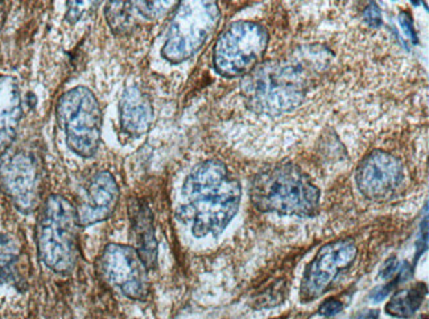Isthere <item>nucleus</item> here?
Segmentation results:
<instances>
[{
    "label": "nucleus",
    "mask_w": 429,
    "mask_h": 319,
    "mask_svg": "<svg viewBox=\"0 0 429 319\" xmlns=\"http://www.w3.org/2000/svg\"><path fill=\"white\" fill-rule=\"evenodd\" d=\"M242 197L239 181L218 160L199 164L184 181L179 215L197 238L218 236L235 217Z\"/></svg>",
    "instance_id": "nucleus-1"
},
{
    "label": "nucleus",
    "mask_w": 429,
    "mask_h": 319,
    "mask_svg": "<svg viewBox=\"0 0 429 319\" xmlns=\"http://www.w3.org/2000/svg\"><path fill=\"white\" fill-rule=\"evenodd\" d=\"M251 201L259 211L282 215L313 217L320 190L293 164H277L263 169L251 182Z\"/></svg>",
    "instance_id": "nucleus-2"
},
{
    "label": "nucleus",
    "mask_w": 429,
    "mask_h": 319,
    "mask_svg": "<svg viewBox=\"0 0 429 319\" xmlns=\"http://www.w3.org/2000/svg\"><path fill=\"white\" fill-rule=\"evenodd\" d=\"M75 206L53 194L44 203L37 224V246L44 264L56 273H69L75 265L78 246Z\"/></svg>",
    "instance_id": "nucleus-3"
},
{
    "label": "nucleus",
    "mask_w": 429,
    "mask_h": 319,
    "mask_svg": "<svg viewBox=\"0 0 429 319\" xmlns=\"http://www.w3.org/2000/svg\"><path fill=\"white\" fill-rule=\"evenodd\" d=\"M56 114L73 152L82 157L94 156L102 130V111L95 95L86 87H74L62 94Z\"/></svg>",
    "instance_id": "nucleus-4"
},
{
    "label": "nucleus",
    "mask_w": 429,
    "mask_h": 319,
    "mask_svg": "<svg viewBox=\"0 0 429 319\" xmlns=\"http://www.w3.org/2000/svg\"><path fill=\"white\" fill-rule=\"evenodd\" d=\"M219 17L215 1H183L172 19L163 56L172 64L194 56L214 32Z\"/></svg>",
    "instance_id": "nucleus-5"
},
{
    "label": "nucleus",
    "mask_w": 429,
    "mask_h": 319,
    "mask_svg": "<svg viewBox=\"0 0 429 319\" xmlns=\"http://www.w3.org/2000/svg\"><path fill=\"white\" fill-rule=\"evenodd\" d=\"M268 44V33L253 21H238L225 29L214 46V66L223 77H242L253 72Z\"/></svg>",
    "instance_id": "nucleus-6"
},
{
    "label": "nucleus",
    "mask_w": 429,
    "mask_h": 319,
    "mask_svg": "<svg viewBox=\"0 0 429 319\" xmlns=\"http://www.w3.org/2000/svg\"><path fill=\"white\" fill-rule=\"evenodd\" d=\"M40 165L28 151H6L0 155V188L16 209L32 213L40 201Z\"/></svg>",
    "instance_id": "nucleus-7"
},
{
    "label": "nucleus",
    "mask_w": 429,
    "mask_h": 319,
    "mask_svg": "<svg viewBox=\"0 0 429 319\" xmlns=\"http://www.w3.org/2000/svg\"><path fill=\"white\" fill-rule=\"evenodd\" d=\"M102 277L131 300L148 296V268L134 246L109 244L100 259Z\"/></svg>",
    "instance_id": "nucleus-8"
},
{
    "label": "nucleus",
    "mask_w": 429,
    "mask_h": 319,
    "mask_svg": "<svg viewBox=\"0 0 429 319\" xmlns=\"http://www.w3.org/2000/svg\"><path fill=\"white\" fill-rule=\"evenodd\" d=\"M357 246L352 240H336L322 246L305 269L300 298L311 302L329 289L336 276L347 269L357 258Z\"/></svg>",
    "instance_id": "nucleus-9"
},
{
    "label": "nucleus",
    "mask_w": 429,
    "mask_h": 319,
    "mask_svg": "<svg viewBox=\"0 0 429 319\" xmlns=\"http://www.w3.org/2000/svg\"><path fill=\"white\" fill-rule=\"evenodd\" d=\"M404 178L401 160L385 151H372L357 169L358 188L372 201H382L401 188Z\"/></svg>",
    "instance_id": "nucleus-10"
},
{
    "label": "nucleus",
    "mask_w": 429,
    "mask_h": 319,
    "mask_svg": "<svg viewBox=\"0 0 429 319\" xmlns=\"http://www.w3.org/2000/svg\"><path fill=\"white\" fill-rule=\"evenodd\" d=\"M119 201V186L114 175L109 172H97L84 190V195L75 206L80 227L93 226L103 222L114 214Z\"/></svg>",
    "instance_id": "nucleus-11"
},
{
    "label": "nucleus",
    "mask_w": 429,
    "mask_h": 319,
    "mask_svg": "<svg viewBox=\"0 0 429 319\" xmlns=\"http://www.w3.org/2000/svg\"><path fill=\"white\" fill-rule=\"evenodd\" d=\"M21 115V97L17 82L10 75H0V155L12 144Z\"/></svg>",
    "instance_id": "nucleus-12"
},
{
    "label": "nucleus",
    "mask_w": 429,
    "mask_h": 319,
    "mask_svg": "<svg viewBox=\"0 0 429 319\" xmlns=\"http://www.w3.org/2000/svg\"><path fill=\"white\" fill-rule=\"evenodd\" d=\"M120 126L132 136L147 132L154 117L152 104L139 87L126 88L120 99Z\"/></svg>",
    "instance_id": "nucleus-13"
},
{
    "label": "nucleus",
    "mask_w": 429,
    "mask_h": 319,
    "mask_svg": "<svg viewBox=\"0 0 429 319\" xmlns=\"http://www.w3.org/2000/svg\"><path fill=\"white\" fill-rule=\"evenodd\" d=\"M129 217L136 252L142 258L147 268L156 267L158 242L155 238L154 220L149 209L144 203H131Z\"/></svg>",
    "instance_id": "nucleus-14"
},
{
    "label": "nucleus",
    "mask_w": 429,
    "mask_h": 319,
    "mask_svg": "<svg viewBox=\"0 0 429 319\" xmlns=\"http://www.w3.org/2000/svg\"><path fill=\"white\" fill-rule=\"evenodd\" d=\"M427 290V285L421 282L412 288L399 290L386 304L387 314L396 318H411L423 304Z\"/></svg>",
    "instance_id": "nucleus-15"
},
{
    "label": "nucleus",
    "mask_w": 429,
    "mask_h": 319,
    "mask_svg": "<svg viewBox=\"0 0 429 319\" xmlns=\"http://www.w3.org/2000/svg\"><path fill=\"white\" fill-rule=\"evenodd\" d=\"M19 259V246L7 233L0 232V282L15 278V265Z\"/></svg>",
    "instance_id": "nucleus-16"
},
{
    "label": "nucleus",
    "mask_w": 429,
    "mask_h": 319,
    "mask_svg": "<svg viewBox=\"0 0 429 319\" xmlns=\"http://www.w3.org/2000/svg\"><path fill=\"white\" fill-rule=\"evenodd\" d=\"M134 1H109L106 6V17L111 29L120 33L129 28L131 24V12Z\"/></svg>",
    "instance_id": "nucleus-17"
},
{
    "label": "nucleus",
    "mask_w": 429,
    "mask_h": 319,
    "mask_svg": "<svg viewBox=\"0 0 429 319\" xmlns=\"http://www.w3.org/2000/svg\"><path fill=\"white\" fill-rule=\"evenodd\" d=\"M173 1H134L135 8L147 17H156L167 11Z\"/></svg>",
    "instance_id": "nucleus-18"
},
{
    "label": "nucleus",
    "mask_w": 429,
    "mask_h": 319,
    "mask_svg": "<svg viewBox=\"0 0 429 319\" xmlns=\"http://www.w3.org/2000/svg\"><path fill=\"white\" fill-rule=\"evenodd\" d=\"M363 20L372 28H379L382 26V14L376 3H370L363 11Z\"/></svg>",
    "instance_id": "nucleus-19"
},
{
    "label": "nucleus",
    "mask_w": 429,
    "mask_h": 319,
    "mask_svg": "<svg viewBox=\"0 0 429 319\" xmlns=\"http://www.w3.org/2000/svg\"><path fill=\"white\" fill-rule=\"evenodd\" d=\"M343 304L338 300L330 298L327 300L324 304L320 306L318 309V314L322 317H333L336 314H338L343 310Z\"/></svg>",
    "instance_id": "nucleus-20"
},
{
    "label": "nucleus",
    "mask_w": 429,
    "mask_h": 319,
    "mask_svg": "<svg viewBox=\"0 0 429 319\" xmlns=\"http://www.w3.org/2000/svg\"><path fill=\"white\" fill-rule=\"evenodd\" d=\"M399 23H401V27L404 33L414 41L417 43V36H416L415 29H414V21H412V17L407 12H401L399 14Z\"/></svg>",
    "instance_id": "nucleus-21"
},
{
    "label": "nucleus",
    "mask_w": 429,
    "mask_h": 319,
    "mask_svg": "<svg viewBox=\"0 0 429 319\" xmlns=\"http://www.w3.org/2000/svg\"><path fill=\"white\" fill-rule=\"evenodd\" d=\"M85 6V1H69L68 3V14L66 19L71 23H75L81 17V8Z\"/></svg>",
    "instance_id": "nucleus-22"
},
{
    "label": "nucleus",
    "mask_w": 429,
    "mask_h": 319,
    "mask_svg": "<svg viewBox=\"0 0 429 319\" xmlns=\"http://www.w3.org/2000/svg\"><path fill=\"white\" fill-rule=\"evenodd\" d=\"M398 268H399L398 260H396L395 258H392V259H390V260L387 261L386 264H385V267H383V269H382V272H381V276H382L383 278H390V277H392V276L395 275V272L398 271Z\"/></svg>",
    "instance_id": "nucleus-23"
},
{
    "label": "nucleus",
    "mask_w": 429,
    "mask_h": 319,
    "mask_svg": "<svg viewBox=\"0 0 429 319\" xmlns=\"http://www.w3.org/2000/svg\"><path fill=\"white\" fill-rule=\"evenodd\" d=\"M379 317V311L378 310H370L367 313H365L363 316H360L358 319H378Z\"/></svg>",
    "instance_id": "nucleus-24"
},
{
    "label": "nucleus",
    "mask_w": 429,
    "mask_h": 319,
    "mask_svg": "<svg viewBox=\"0 0 429 319\" xmlns=\"http://www.w3.org/2000/svg\"><path fill=\"white\" fill-rule=\"evenodd\" d=\"M1 6H3V4H1V1H0V10H1Z\"/></svg>",
    "instance_id": "nucleus-25"
},
{
    "label": "nucleus",
    "mask_w": 429,
    "mask_h": 319,
    "mask_svg": "<svg viewBox=\"0 0 429 319\" xmlns=\"http://www.w3.org/2000/svg\"><path fill=\"white\" fill-rule=\"evenodd\" d=\"M420 319H427V317H424V318H423V317H421V318Z\"/></svg>",
    "instance_id": "nucleus-26"
}]
</instances>
